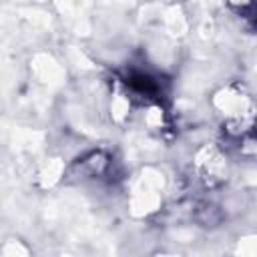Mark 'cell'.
<instances>
[{"label": "cell", "mask_w": 257, "mask_h": 257, "mask_svg": "<svg viewBox=\"0 0 257 257\" xmlns=\"http://www.w3.org/2000/svg\"><path fill=\"white\" fill-rule=\"evenodd\" d=\"M76 169H78L80 177H84V179H102L110 173L112 159L102 151H92L76 163Z\"/></svg>", "instance_id": "cell-1"}]
</instances>
